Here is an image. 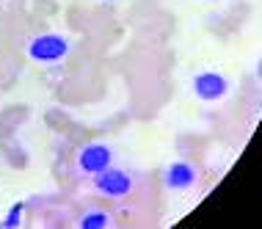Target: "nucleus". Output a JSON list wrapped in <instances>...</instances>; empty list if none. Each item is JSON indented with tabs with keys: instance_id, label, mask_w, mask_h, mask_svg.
I'll return each mask as SVG.
<instances>
[{
	"instance_id": "nucleus-1",
	"label": "nucleus",
	"mask_w": 262,
	"mask_h": 229,
	"mask_svg": "<svg viewBox=\"0 0 262 229\" xmlns=\"http://www.w3.org/2000/svg\"><path fill=\"white\" fill-rule=\"evenodd\" d=\"M75 41L63 33H36L25 41L23 53L28 61L39 64V67H53V64H61L72 55Z\"/></svg>"
},
{
	"instance_id": "nucleus-2",
	"label": "nucleus",
	"mask_w": 262,
	"mask_h": 229,
	"mask_svg": "<svg viewBox=\"0 0 262 229\" xmlns=\"http://www.w3.org/2000/svg\"><path fill=\"white\" fill-rule=\"evenodd\" d=\"M113 163H116V149L102 141H89V144L77 147L75 152V171L80 177H94Z\"/></svg>"
},
{
	"instance_id": "nucleus-3",
	"label": "nucleus",
	"mask_w": 262,
	"mask_h": 229,
	"mask_svg": "<svg viewBox=\"0 0 262 229\" xmlns=\"http://www.w3.org/2000/svg\"><path fill=\"white\" fill-rule=\"evenodd\" d=\"M91 191L105 199H127L136 191V177L124 169H116V163H113V166L91 177Z\"/></svg>"
},
{
	"instance_id": "nucleus-4",
	"label": "nucleus",
	"mask_w": 262,
	"mask_h": 229,
	"mask_svg": "<svg viewBox=\"0 0 262 229\" xmlns=\"http://www.w3.org/2000/svg\"><path fill=\"white\" fill-rule=\"evenodd\" d=\"M190 91H193L196 99H202V102H221L232 94V83L229 77H224L221 72H196L190 77Z\"/></svg>"
},
{
	"instance_id": "nucleus-5",
	"label": "nucleus",
	"mask_w": 262,
	"mask_h": 229,
	"mask_svg": "<svg viewBox=\"0 0 262 229\" xmlns=\"http://www.w3.org/2000/svg\"><path fill=\"white\" fill-rule=\"evenodd\" d=\"M199 182V169L190 160H171L163 169V185L171 193H185Z\"/></svg>"
},
{
	"instance_id": "nucleus-6",
	"label": "nucleus",
	"mask_w": 262,
	"mask_h": 229,
	"mask_svg": "<svg viewBox=\"0 0 262 229\" xmlns=\"http://www.w3.org/2000/svg\"><path fill=\"white\" fill-rule=\"evenodd\" d=\"M75 226L77 229H108L113 226V216L108 210H86L77 216Z\"/></svg>"
},
{
	"instance_id": "nucleus-7",
	"label": "nucleus",
	"mask_w": 262,
	"mask_h": 229,
	"mask_svg": "<svg viewBox=\"0 0 262 229\" xmlns=\"http://www.w3.org/2000/svg\"><path fill=\"white\" fill-rule=\"evenodd\" d=\"M23 213H25L23 204H14L11 210H9V216H6V221H3V226L6 229H17L19 224H23Z\"/></svg>"
},
{
	"instance_id": "nucleus-8",
	"label": "nucleus",
	"mask_w": 262,
	"mask_h": 229,
	"mask_svg": "<svg viewBox=\"0 0 262 229\" xmlns=\"http://www.w3.org/2000/svg\"><path fill=\"white\" fill-rule=\"evenodd\" d=\"M204 3H221V0H204Z\"/></svg>"
},
{
	"instance_id": "nucleus-9",
	"label": "nucleus",
	"mask_w": 262,
	"mask_h": 229,
	"mask_svg": "<svg viewBox=\"0 0 262 229\" xmlns=\"http://www.w3.org/2000/svg\"><path fill=\"white\" fill-rule=\"evenodd\" d=\"M100 3H111V0H100Z\"/></svg>"
}]
</instances>
